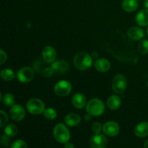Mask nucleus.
<instances>
[{
	"instance_id": "f257e3e1",
	"label": "nucleus",
	"mask_w": 148,
	"mask_h": 148,
	"mask_svg": "<svg viewBox=\"0 0 148 148\" xmlns=\"http://www.w3.org/2000/svg\"><path fill=\"white\" fill-rule=\"evenodd\" d=\"M92 56L85 52H79L74 58V65L79 70H86L92 65Z\"/></svg>"
},
{
	"instance_id": "f03ea898",
	"label": "nucleus",
	"mask_w": 148,
	"mask_h": 148,
	"mask_svg": "<svg viewBox=\"0 0 148 148\" xmlns=\"http://www.w3.org/2000/svg\"><path fill=\"white\" fill-rule=\"evenodd\" d=\"M86 111L91 116H98L103 114L105 111V106L101 100L98 98H93L89 101L87 104Z\"/></svg>"
},
{
	"instance_id": "7ed1b4c3",
	"label": "nucleus",
	"mask_w": 148,
	"mask_h": 148,
	"mask_svg": "<svg viewBox=\"0 0 148 148\" xmlns=\"http://www.w3.org/2000/svg\"><path fill=\"white\" fill-rule=\"evenodd\" d=\"M53 132L56 141L62 144L67 143L70 138V133L69 130L64 124L62 123L55 126Z\"/></svg>"
},
{
	"instance_id": "20e7f679",
	"label": "nucleus",
	"mask_w": 148,
	"mask_h": 148,
	"mask_svg": "<svg viewBox=\"0 0 148 148\" xmlns=\"http://www.w3.org/2000/svg\"><path fill=\"white\" fill-rule=\"evenodd\" d=\"M27 109L33 115H38L45 110V105L41 100L38 98H31L27 103Z\"/></svg>"
},
{
	"instance_id": "39448f33",
	"label": "nucleus",
	"mask_w": 148,
	"mask_h": 148,
	"mask_svg": "<svg viewBox=\"0 0 148 148\" xmlns=\"http://www.w3.org/2000/svg\"><path fill=\"white\" fill-rule=\"evenodd\" d=\"M127 88V81L123 75H117L112 82L113 90L116 94H122Z\"/></svg>"
},
{
	"instance_id": "423d86ee",
	"label": "nucleus",
	"mask_w": 148,
	"mask_h": 148,
	"mask_svg": "<svg viewBox=\"0 0 148 148\" xmlns=\"http://www.w3.org/2000/svg\"><path fill=\"white\" fill-rule=\"evenodd\" d=\"M54 91L59 96L64 97L69 95L72 91V85L69 82L62 80L56 82L54 86Z\"/></svg>"
},
{
	"instance_id": "0eeeda50",
	"label": "nucleus",
	"mask_w": 148,
	"mask_h": 148,
	"mask_svg": "<svg viewBox=\"0 0 148 148\" xmlns=\"http://www.w3.org/2000/svg\"><path fill=\"white\" fill-rule=\"evenodd\" d=\"M34 76V71L28 66H25V67L20 69L17 75V79H19V81L21 82H24V83H27V82L33 80Z\"/></svg>"
},
{
	"instance_id": "6e6552de",
	"label": "nucleus",
	"mask_w": 148,
	"mask_h": 148,
	"mask_svg": "<svg viewBox=\"0 0 148 148\" xmlns=\"http://www.w3.org/2000/svg\"><path fill=\"white\" fill-rule=\"evenodd\" d=\"M107 139L103 134H95L90 140V145L92 148H103L107 145Z\"/></svg>"
},
{
	"instance_id": "1a4fd4ad",
	"label": "nucleus",
	"mask_w": 148,
	"mask_h": 148,
	"mask_svg": "<svg viewBox=\"0 0 148 148\" xmlns=\"http://www.w3.org/2000/svg\"><path fill=\"white\" fill-rule=\"evenodd\" d=\"M10 115L14 121H20L25 116V111L20 105H13L10 110Z\"/></svg>"
},
{
	"instance_id": "9d476101",
	"label": "nucleus",
	"mask_w": 148,
	"mask_h": 148,
	"mask_svg": "<svg viewBox=\"0 0 148 148\" xmlns=\"http://www.w3.org/2000/svg\"><path fill=\"white\" fill-rule=\"evenodd\" d=\"M104 134L109 137H114L118 135L120 132V127L115 121H108L104 124L103 127Z\"/></svg>"
},
{
	"instance_id": "9b49d317",
	"label": "nucleus",
	"mask_w": 148,
	"mask_h": 148,
	"mask_svg": "<svg viewBox=\"0 0 148 148\" xmlns=\"http://www.w3.org/2000/svg\"><path fill=\"white\" fill-rule=\"evenodd\" d=\"M43 60L49 64H52L55 62L56 59V51L52 46H46L43 49Z\"/></svg>"
},
{
	"instance_id": "f8f14e48",
	"label": "nucleus",
	"mask_w": 148,
	"mask_h": 148,
	"mask_svg": "<svg viewBox=\"0 0 148 148\" xmlns=\"http://www.w3.org/2000/svg\"><path fill=\"white\" fill-rule=\"evenodd\" d=\"M51 67L53 69L55 73L62 75V74H64L68 70V69H69V64L67 63V62L64 60L55 61L54 62L52 63Z\"/></svg>"
},
{
	"instance_id": "ddd939ff",
	"label": "nucleus",
	"mask_w": 148,
	"mask_h": 148,
	"mask_svg": "<svg viewBox=\"0 0 148 148\" xmlns=\"http://www.w3.org/2000/svg\"><path fill=\"white\" fill-rule=\"evenodd\" d=\"M129 38L133 40H138L145 36L144 30L137 27H132L127 31Z\"/></svg>"
},
{
	"instance_id": "4468645a",
	"label": "nucleus",
	"mask_w": 148,
	"mask_h": 148,
	"mask_svg": "<svg viewBox=\"0 0 148 148\" xmlns=\"http://www.w3.org/2000/svg\"><path fill=\"white\" fill-rule=\"evenodd\" d=\"M72 104L77 108H82L87 103V100L85 95L82 93H76L72 97Z\"/></svg>"
},
{
	"instance_id": "2eb2a0df",
	"label": "nucleus",
	"mask_w": 148,
	"mask_h": 148,
	"mask_svg": "<svg viewBox=\"0 0 148 148\" xmlns=\"http://www.w3.org/2000/svg\"><path fill=\"white\" fill-rule=\"evenodd\" d=\"M95 68L96 70L101 72H105L109 70L111 68V63L106 59H97L95 62Z\"/></svg>"
},
{
	"instance_id": "dca6fc26",
	"label": "nucleus",
	"mask_w": 148,
	"mask_h": 148,
	"mask_svg": "<svg viewBox=\"0 0 148 148\" xmlns=\"http://www.w3.org/2000/svg\"><path fill=\"white\" fill-rule=\"evenodd\" d=\"M134 134L138 137H145L148 135V122L143 121L136 126Z\"/></svg>"
},
{
	"instance_id": "f3484780",
	"label": "nucleus",
	"mask_w": 148,
	"mask_h": 148,
	"mask_svg": "<svg viewBox=\"0 0 148 148\" xmlns=\"http://www.w3.org/2000/svg\"><path fill=\"white\" fill-rule=\"evenodd\" d=\"M81 118L77 114L75 113H71L69 114L65 118V123L67 124L69 127H76L80 123Z\"/></svg>"
},
{
	"instance_id": "a211bd4d",
	"label": "nucleus",
	"mask_w": 148,
	"mask_h": 148,
	"mask_svg": "<svg viewBox=\"0 0 148 148\" xmlns=\"http://www.w3.org/2000/svg\"><path fill=\"white\" fill-rule=\"evenodd\" d=\"M136 21L140 26L148 25V10H142L139 12L136 17Z\"/></svg>"
},
{
	"instance_id": "6ab92c4d",
	"label": "nucleus",
	"mask_w": 148,
	"mask_h": 148,
	"mask_svg": "<svg viewBox=\"0 0 148 148\" xmlns=\"http://www.w3.org/2000/svg\"><path fill=\"white\" fill-rule=\"evenodd\" d=\"M139 2L137 0H124L122 2V8L127 12H134L138 8Z\"/></svg>"
},
{
	"instance_id": "aec40b11",
	"label": "nucleus",
	"mask_w": 148,
	"mask_h": 148,
	"mask_svg": "<svg viewBox=\"0 0 148 148\" xmlns=\"http://www.w3.org/2000/svg\"><path fill=\"white\" fill-rule=\"evenodd\" d=\"M121 103V99L119 96L113 95L107 100V106L111 110H116L120 107Z\"/></svg>"
},
{
	"instance_id": "412c9836",
	"label": "nucleus",
	"mask_w": 148,
	"mask_h": 148,
	"mask_svg": "<svg viewBox=\"0 0 148 148\" xmlns=\"http://www.w3.org/2000/svg\"><path fill=\"white\" fill-rule=\"evenodd\" d=\"M1 77L4 81H11L15 77L14 72L12 69H4L1 70Z\"/></svg>"
},
{
	"instance_id": "4be33fe9",
	"label": "nucleus",
	"mask_w": 148,
	"mask_h": 148,
	"mask_svg": "<svg viewBox=\"0 0 148 148\" xmlns=\"http://www.w3.org/2000/svg\"><path fill=\"white\" fill-rule=\"evenodd\" d=\"M17 132H18L17 127L13 124H8L4 128V134L8 135L10 137H13L16 136V134H17Z\"/></svg>"
},
{
	"instance_id": "5701e85b",
	"label": "nucleus",
	"mask_w": 148,
	"mask_h": 148,
	"mask_svg": "<svg viewBox=\"0 0 148 148\" xmlns=\"http://www.w3.org/2000/svg\"><path fill=\"white\" fill-rule=\"evenodd\" d=\"M43 115L46 119L53 120L57 116V112L55 109L52 108H48L43 111Z\"/></svg>"
},
{
	"instance_id": "b1692460",
	"label": "nucleus",
	"mask_w": 148,
	"mask_h": 148,
	"mask_svg": "<svg viewBox=\"0 0 148 148\" xmlns=\"http://www.w3.org/2000/svg\"><path fill=\"white\" fill-rule=\"evenodd\" d=\"M3 103L7 106H12L15 103V98L14 96L11 93H7L4 95L2 98Z\"/></svg>"
},
{
	"instance_id": "393cba45",
	"label": "nucleus",
	"mask_w": 148,
	"mask_h": 148,
	"mask_svg": "<svg viewBox=\"0 0 148 148\" xmlns=\"http://www.w3.org/2000/svg\"><path fill=\"white\" fill-rule=\"evenodd\" d=\"M139 51L142 53V54H147L148 53V40L147 39H144L142 40L138 46Z\"/></svg>"
},
{
	"instance_id": "a878e982",
	"label": "nucleus",
	"mask_w": 148,
	"mask_h": 148,
	"mask_svg": "<svg viewBox=\"0 0 148 148\" xmlns=\"http://www.w3.org/2000/svg\"><path fill=\"white\" fill-rule=\"evenodd\" d=\"M12 148H26L27 147V144L25 142L21 140H17L13 143L11 145Z\"/></svg>"
},
{
	"instance_id": "bb28decb",
	"label": "nucleus",
	"mask_w": 148,
	"mask_h": 148,
	"mask_svg": "<svg viewBox=\"0 0 148 148\" xmlns=\"http://www.w3.org/2000/svg\"><path fill=\"white\" fill-rule=\"evenodd\" d=\"M103 127L102 125H101V123L99 122H94L92 124V127H91V130H92V132L94 134H100L102 130Z\"/></svg>"
},
{
	"instance_id": "cd10ccee",
	"label": "nucleus",
	"mask_w": 148,
	"mask_h": 148,
	"mask_svg": "<svg viewBox=\"0 0 148 148\" xmlns=\"http://www.w3.org/2000/svg\"><path fill=\"white\" fill-rule=\"evenodd\" d=\"M0 118H1V119H0V121H1L0 127H3L8 121V116H7V114L4 111H0Z\"/></svg>"
},
{
	"instance_id": "c85d7f7f",
	"label": "nucleus",
	"mask_w": 148,
	"mask_h": 148,
	"mask_svg": "<svg viewBox=\"0 0 148 148\" xmlns=\"http://www.w3.org/2000/svg\"><path fill=\"white\" fill-rule=\"evenodd\" d=\"M33 66H34V69H36V71L37 72H41L42 71L43 72V70H44V69H43V62H42L41 60H38L36 61V62H35L34 64H33Z\"/></svg>"
},
{
	"instance_id": "c756f323",
	"label": "nucleus",
	"mask_w": 148,
	"mask_h": 148,
	"mask_svg": "<svg viewBox=\"0 0 148 148\" xmlns=\"http://www.w3.org/2000/svg\"><path fill=\"white\" fill-rule=\"evenodd\" d=\"M9 136L7 135V134H4L1 137V145L4 147H8L10 145V138H9Z\"/></svg>"
},
{
	"instance_id": "7c9ffc66",
	"label": "nucleus",
	"mask_w": 148,
	"mask_h": 148,
	"mask_svg": "<svg viewBox=\"0 0 148 148\" xmlns=\"http://www.w3.org/2000/svg\"><path fill=\"white\" fill-rule=\"evenodd\" d=\"M54 73V71L52 69L51 66V67H46L43 72V75H44V77H51Z\"/></svg>"
},
{
	"instance_id": "2f4dec72",
	"label": "nucleus",
	"mask_w": 148,
	"mask_h": 148,
	"mask_svg": "<svg viewBox=\"0 0 148 148\" xmlns=\"http://www.w3.org/2000/svg\"><path fill=\"white\" fill-rule=\"evenodd\" d=\"M7 53L2 49H1L0 50V64H3L5 62V61L7 60Z\"/></svg>"
},
{
	"instance_id": "473e14b6",
	"label": "nucleus",
	"mask_w": 148,
	"mask_h": 148,
	"mask_svg": "<svg viewBox=\"0 0 148 148\" xmlns=\"http://www.w3.org/2000/svg\"><path fill=\"white\" fill-rule=\"evenodd\" d=\"M64 147L65 148H73L74 145L72 144V143H64Z\"/></svg>"
},
{
	"instance_id": "72a5a7b5",
	"label": "nucleus",
	"mask_w": 148,
	"mask_h": 148,
	"mask_svg": "<svg viewBox=\"0 0 148 148\" xmlns=\"http://www.w3.org/2000/svg\"><path fill=\"white\" fill-rule=\"evenodd\" d=\"M84 119H85V121H90L91 119V115L90 114H85V116H84Z\"/></svg>"
},
{
	"instance_id": "f704fd0d",
	"label": "nucleus",
	"mask_w": 148,
	"mask_h": 148,
	"mask_svg": "<svg viewBox=\"0 0 148 148\" xmlns=\"http://www.w3.org/2000/svg\"><path fill=\"white\" fill-rule=\"evenodd\" d=\"M145 6L148 10V0H145Z\"/></svg>"
},
{
	"instance_id": "c9c22d12",
	"label": "nucleus",
	"mask_w": 148,
	"mask_h": 148,
	"mask_svg": "<svg viewBox=\"0 0 148 148\" xmlns=\"http://www.w3.org/2000/svg\"><path fill=\"white\" fill-rule=\"evenodd\" d=\"M144 147H145V148H148V140H147V141L145 142V145H144Z\"/></svg>"
},
{
	"instance_id": "e433bc0d",
	"label": "nucleus",
	"mask_w": 148,
	"mask_h": 148,
	"mask_svg": "<svg viewBox=\"0 0 148 148\" xmlns=\"http://www.w3.org/2000/svg\"><path fill=\"white\" fill-rule=\"evenodd\" d=\"M146 85H147V88H148V81L147 82V84H146Z\"/></svg>"
},
{
	"instance_id": "4c0bfd02",
	"label": "nucleus",
	"mask_w": 148,
	"mask_h": 148,
	"mask_svg": "<svg viewBox=\"0 0 148 148\" xmlns=\"http://www.w3.org/2000/svg\"><path fill=\"white\" fill-rule=\"evenodd\" d=\"M147 36H148V27H147Z\"/></svg>"
}]
</instances>
